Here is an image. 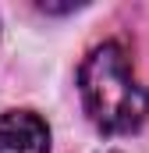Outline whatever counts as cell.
<instances>
[{"label":"cell","instance_id":"cell-3","mask_svg":"<svg viewBox=\"0 0 149 153\" xmlns=\"http://www.w3.org/2000/svg\"><path fill=\"white\" fill-rule=\"evenodd\" d=\"M74 7H78V4H39V11H46V14H68Z\"/></svg>","mask_w":149,"mask_h":153},{"label":"cell","instance_id":"cell-2","mask_svg":"<svg viewBox=\"0 0 149 153\" xmlns=\"http://www.w3.org/2000/svg\"><path fill=\"white\" fill-rule=\"evenodd\" d=\"M0 153H50V125L36 111H7L0 117Z\"/></svg>","mask_w":149,"mask_h":153},{"label":"cell","instance_id":"cell-1","mask_svg":"<svg viewBox=\"0 0 149 153\" xmlns=\"http://www.w3.org/2000/svg\"><path fill=\"white\" fill-rule=\"evenodd\" d=\"M78 93L89 121L107 135H131L146 125L149 96L131 75L128 50L107 39L92 46L78 68Z\"/></svg>","mask_w":149,"mask_h":153},{"label":"cell","instance_id":"cell-4","mask_svg":"<svg viewBox=\"0 0 149 153\" xmlns=\"http://www.w3.org/2000/svg\"><path fill=\"white\" fill-rule=\"evenodd\" d=\"M103 153H117V150H103Z\"/></svg>","mask_w":149,"mask_h":153}]
</instances>
